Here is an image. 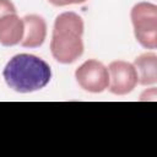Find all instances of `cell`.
<instances>
[{"label": "cell", "instance_id": "6da1fadb", "mask_svg": "<svg viewBox=\"0 0 157 157\" xmlns=\"http://www.w3.org/2000/svg\"><path fill=\"white\" fill-rule=\"evenodd\" d=\"M6 85L18 93H31L45 87L52 78L50 66L33 54L12 56L2 70Z\"/></svg>", "mask_w": 157, "mask_h": 157}, {"label": "cell", "instance_id": "7a4b0ae2", "mask_svg": "<svg viewBox=\"0 0 157 157\" xmlns=\"http://www.w3.org/2000/svg\"><path fill=\"white\" fill-rule=\"evenodd\" d=\"M83 21L72 11L56 16L50 40L53 58L61 64H71L83 54Z\"/></svg>", "mask_w": 157, "mask_h": 157}, {"label": "cell", "instance_id": "3957f363", "mask_svg": "<svg viewBox=\"0 0 157 157\" xmlns=\"http://www.w3.org/2000/svg\"><path fill=\"white\" fill-rule=\"evenodd\" d=\"M134 34L137 42L147 49L157 47V6L152 2L141 1L134 5L130 12Z\"/></svg>", "mask_w": 157, "mask_h": 157}, {"label": "cell", "instance_id": "277c9868", "mask_svg": "<svg viewBox=\"0 0 157 157\" xmlns=\"http://www.w3.org/2000/svg\"><path fill=\"white\" fill-rule=\"evenodd\" d=\"M75 78L82 90L91 93H101L109 85L107 66L96 59H90L81 64L75 71Z\"/></svg>", "mask_w": 157, "mask_h": 157}, {"label": "cell", "instance_id": "5b68a950", "mask_svg": "<svg viewBox=\"0 0 157 157\" xmlns=\"http://www.w3.org/2000/svg\"><path fill=\"white\" fill-rule=\"evenodd\" d=\"M109 74V85L108 90L117 96H124L130 93L136 85L137 74L132 64L124 60H115L108 65Z\"/></svg>", "mask_w": 157, "mask_h": 157}, {"label": "cell", "instance_id": "8992f818", "mask_svg": "<svg viewBox=\"0 0 157 157\" xmlns=\"http://www.w3.org/2000/svg\"><path fill=\"white\" fill-rule=\"evenodd\" d=\"M23 38L21 45L25 48H38L40 47L47 37V22L39 15H26L23 18Z\"/></svg>", "mask_w": 157, "mask_h": 157}, {"label": "cell", "instance_id": "52a82bcc", "mask_svg": "<svg viewBox=\"0 0 157 157\" xmlns=\"http://www.w3.org/2000/svg\"><path fill=\"white\" fill-rule=\"evenodd\" d=\"M23 32V20L17 13H7L0 17V44L12 47L21 43Z\"/></svg>", "mask_w": 157, "mask_h": 157}, {"label": "cell", "instance_id": "ba28073f", "mask_svg": "<svg viewBox=\"0 0 157 157\" xmlns=\"http://www.w3.org/2000/svg\"><path fill=\"white\" fill-rule=\"evenodd\" d=\"M134 67L137 74V81L142 86L155 85L157 82V55L145 53L134 60Z\"/></svg>", "mask_w": 157, "mask_h": 157}, {"label": "cell", "instance_id": "9c48e42d", "mask_svg": "<svg viewBox=\"0 0 157 157\" xmlns=\"http://www.w3.org/2000/svg\"><path fill=\"white\" fill-rule=\"evenodd\" d=\"M7 13H16V7L10 0H0V17Z\"/></svg>", "mask_w": 157, "mask_h": 157}, {"label": "cell", "instance_id": "30bf717a", "mask_svg": "<svg viewBox=\"0 0 157 157\" xmlns=\"http://www.w3.org/2000/svg\"><path fill=\"white\" fill-rule=\"evenodd\" d=\"M48 1L53 4L54 6H66L71 4H82L86 0H48Z\"/></svg>", "mask_w": 157, "mask_h": 157}]
</instances>
